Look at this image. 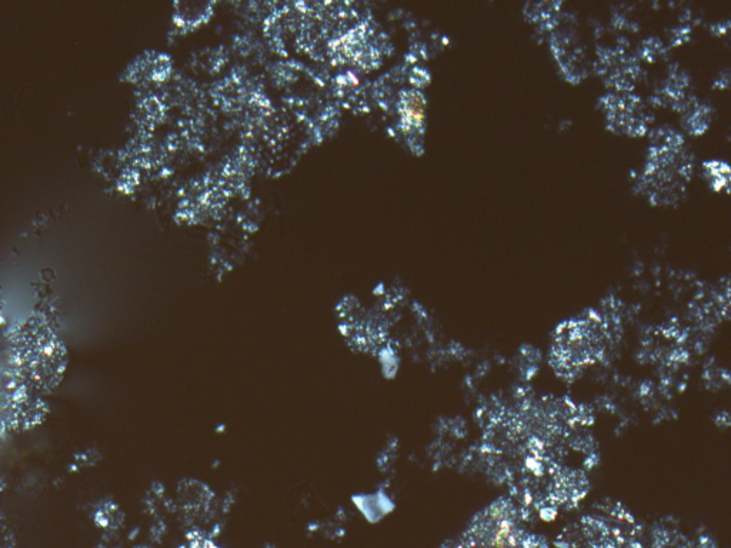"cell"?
<instances>
[{
    "instance_id": "cell-1",
    "label": "cell",
    "mask_w": 731,
    "mask_h": 548,
    "mask_svg": "<svg viewBox=\"0 0 731 548\" xmlns=\"http://www.w3.org/2000/svg\"><path fill=\"white\" fill-rule=\"evenodd\" d=\"M22 377H20L19 354L12 340L8 326L0 317V437L12 421L18 407Z\"/></svg>"
},
{
    "instance_id": "cell-3",
    "label": "cell",
    "mask_w": 731,
    "mask_h": 548,
    "mask_svg": "<svg viewBox=\"0 0 731 548\" xmlns=\"http://www.w3.org/2000/svg\"><path fill=\"white\" fill-rule=\"evenodd\" d=\"M706 167L707 175H710L714 189L722 190L723 187L729 186L730 169L726 163L722 162H707L704 163Z\"/></svg>"
},
{
    "instance_id": "cell-4",
    "label": "cell",
    "mask_w": 731,
    "mask_h": 548,
    "mask_svg": "<svg viewBox=\"0 0 731 548\" xmlns=\"http://www.w3.org/2000/svg\"><path fill=\"white\" fill-rule=\"evenodd\" d=\"M186 548H219L213 541L206 539V537L195 536L190 537L188 547Z\"/></svg>"
},
{
    "instance_id": "cell-2",
    "label": "cell",
    "mask_w": 731,
    "mask_h": 548,
    "mask_svg": "<svg viewBox=\"0 0 731 548\" xmlns=\"http://www.w3.org/2000/svg\"><path fill=\"white\" fill-rule=\"evenodd\" d=\"M425 119V99L420 93H409L403 102V120L409 129L422 128Z\"/></svg>"
}]
</instances>
